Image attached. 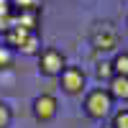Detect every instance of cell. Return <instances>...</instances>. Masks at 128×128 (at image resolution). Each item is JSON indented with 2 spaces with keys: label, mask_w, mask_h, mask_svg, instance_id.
<instances>
[{
  "label": "cell",
  "mask_w": 128,
  "mask_h": 128,
  "mask_svg": "<svg viewBox=\"0 0 128 128\" xmlns=\"http://www.w3.org/2000/svg\"><path fill=\"white\" fill-rule=\"evenodd\" d=\"M67 69V59L59 49L49 46L38 54V72L44 74V77H59V74Z\"/></svg>",
  "instance_id": "7a4b0ae2"
},
{
  "label": "cell",
  "mask_w": 128,
  "mask_h": 128,
  "mask_svg": "<svg viewBox=\"0 0 128 128\" xmlns=\"http://www.w3.org/2000/svg\"><path fill=\"white\" fill-rule=\"evenodd\" d=\"M110 108H113V98L105 87H95V90L87 92V98H84V113L90 118H105L110 113Z\"/></svg>",
  "instance_id": "6da1fadb"
},
{
  "label": "cell",
  "mask_w": 128,
  "mask_h": 128,
  "mask_svg": "<svg viewBox=\"0 0 128 128\" xmlns=\"http://www.w3.org/2000/svg\"><path fill=\"white\" fill-rule=\"evenodd\" d=\"M98 77H100V80H108V82H110V80L115 77L113 62H100V64H98Z\"/></svg>",
  "instance_id": "7c38bea8"
},
{
  "label": "cell",
  "mask_w": 128,
  "mask_h": 128,
  "mask_svg": "<svg viewBox=\"0 0 128 128\" xmlns=\"http://www.w3.org/2000/svg\"><path fill=\"white\" fill-rule=\"evenodd\" d=\"M38 23H41V10H23V13H13V26L23 28V31L36 34Z\"/></svg>",
  "instance_id": "5b68a950"
},
{
  "label": "cell",
  "mask_w": 128,
  "mask_h": 128,
  "mask_svg": "<svg viewBox=\"0 0 128 128\" xmlns=\"http://www.w3.org/2000/svg\"><path fill=\"white\" fill-rule=\"evenodd\" d=\"M13 120V110L8 108V102H0V128H8Z\"/></svg>",
  "instance_id": "5bb4252c"
},
{
  "label": "cell",
  "mask_w": 128,
  "mask_h": 128,
  "mask_svg": "<svg viewBox=\"0 0 128 128\" xmlns=\"http://www.w3.org/2000/svg\"><path fill=\"white\" fill-rule=\"evenodd\" d=\"M0 16H13V5H10V0H0Z\"/></svg>",
  "instance_id": "2e32d148"
},
{
  "label": "cell",
  "mask_w": 128,
  "mask_h": 128,
  "mask_svg": "<svg viewBox=\"0 0 128 128\" xmlns=\"http://www.w3.org/2000/svg\"><path fill=\"white\" fill-rule=\"evenodd\" d=\"M28 36H31V31H23V28L13 26V28L5 34V46H8V49H18V51H20V49H23V44L28 41Z\"/></svg>",
  "instance_id": "52a82bcc"
},
{
  "label": "cell",
  "mask_w": 128,
  "mask_h": 128,
  "mask_svg": "<svg viewBox=\"0 0 128 128\" xmlns=\"http://www.w3.org/2000/svg\"><path fill=\"white\" fill-rule=\"evenodd\" d=\"M108 92L113 100H128V77H120V74H115L108 84Z\"/></svg>",
  "instance_id": "ba28073f"
},
{
  "label": "cell",
  "mask_w": 128,
  "mask_h": 128,
  "mask_svg": "<svg viewBox=\"0 0 128 128\" xmlns=\"http://www.w3.org/2000/svg\"><path fill=\"white\" fill-rule=\"evenodd\" d=\"M113 69H115V74H120V77H128V51H123V54H118L113 59Z\"/></svg>",
  "instance_id": "30bf717a"
},
{
  "label": "cell",
  "mask_w": 128,
  "mask_h": 128,
  "mask_svg": "<svg viewBox=\"0 0 128 128\" xmlns=\"http://www.w3.org/2000/svg\"><path fill=\"white\" fill-rule=\"evenodd\" d=\"M34 118L38 120V123H46V120H51L56 115V98L54 95H38V98H34Z\"/></svg>",
  "instance_id": "277c9868"
},
{
  "label": "cell",
  "mask_w": 128,
  "mask_h": 128,
  "mask_svg": "<svg viewBox=\"0 0 128 128\" xmlns=\"http://www.w3.org/2000/svg\"><path fill=\"white\" fill-rule=\"evenodd\" d=\"M13 13H23V10H41V0H10Z\"/></svg>",
  "instance_id": "9c48e42d"
},
{
  "label": "cell",
  "mask_w": 128,
  "mask_h": 128,
  "mask_svg": "<svg viewBox=\"0 0 128 128\" xmlns=\"http://www.w3.org/2000/svg\"><path fill=\"white\" fill-rule=\"evenodd\" d=\"M20 51H23V54H41V38H38V34H31Z\"/></svg>",
  "instance_id": "8fae6325"
},
{
  "label": "cell",
  "mask_w": 128,
  "mask_h": 128,
  "mask_svg": "<svg viewBox=\"0 0 128 128\" xmlns=\"http://www.w3.org/2000/svg\"><path fill=\"white\" fill-rule=\"evenodd\" d=\"M13 49H8V46H0V69H10L13 67Z\"/></svg>",
  "instance_id": "4fadbf2b"
},
{
  "label": "cell",
  "mask_w": 128,
  "mask_h": 128,
  "mask_svg": "<svg viewBox=\"0 0 128 128\" xmlns=\"http://www.w3.org/2000/svg\"><path fill=\"white\" fill-rule=\"evenodd\" d=\"M92 44L98 46L100 51H110V49H115L118 38H115V34H113L110 28H100V31H95V36H92Z\"/></svg>",
  "instance_id": "8992f818"
},
{
  "label": "cell",
  "mask_w": 128,
  "mask_h": 128,
  "mask_svg": "<svg viewBox=\"0 0 128 128\" xmlns=\"http://www.w3.org/2000/svg\"><path fill=\"white\" fill-rule=\"evenodd\" d=\"M110 128H128V110H126V108L113 115V126H110Z\"/></svg>",
  "instance_id": "9a60e30c"
},
{
  "label": "cell",
  "mask_w": 128,
  "mask_h": 128,
  "mask_svg": "<svg viewBox=\"0 0 128 128\" xmlns=\"http://www.w3.org/2000/svg\"><path fill=\"white\" fill-rule=\"evenodd\" d=\"M59 84L67 95H80L84 90V72L80 67H67L59 74Z\"/></svg>",
  "instance_id": "3957f363"
}]
</instances>
